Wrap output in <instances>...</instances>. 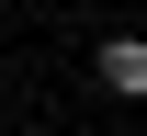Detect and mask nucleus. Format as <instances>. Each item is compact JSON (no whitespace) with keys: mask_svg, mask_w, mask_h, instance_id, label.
Here are the masks:
<instances>
[{"mask_svg":"<svg viewBox=\"0 0 147 136\" xmlns=\"http://www.w3.org/2000/svg\"><path fill=\"white\" fill-rule=\"evenodd\" d=\"M102 91L147 102V34H113V45H102Z\"/></svg>","mask_w":147,"mask_h":136,"instance_id":"1","label":"nucleus"}]
</instances>
